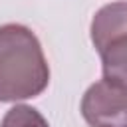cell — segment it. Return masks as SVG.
Here are the masks:
<instances>
[{
    "label": "cell",
    "instance_id": "1",
    "mask_svg": "<svg viewBox=\"0 0 127 127\" xmlns=\"http://www.w3.org/2000/svg\"><path fill=\"white\" fill-rule=\"evenodd\" d=\"M50 67L36 34L22 24L0 26V103L38 97Z\"/></svg>",
    "mask_w": 127,
    "mask_h": 127
},
{
    "label": "cell",
    "instance_id": "2",
    "mask_svg": "<svg viewBox=\"0 0 127 127\" xmlns=\"http://www.w3.org/2000/svg\"><path fill=\"white\" fill-rule=\"evenodd\" d=\"M81 115L89 127H127V85L95 81L83 93Z\"/></svg>",
    "mask_w": 127,
    "mask_h": 127
},
{
    "label": "cell",
    "instance_id": "3",
    "mask_svg": "<svg viewBox=\"0 0 127 127\" xmlns=\"http://www.w3.org/2000/svg\"><path fill=\"white\" fill-rule=\"evenodd\" d=\"M127 36V2H113L99 8L91 20V42L101 54L111 42Z\"/></svg>",
    "mask_w": 127,
    "mask_h": 127
},
{
    "label": "cell",
    "instance_id": "4",
    "mask_svg": "<svg viewBox=\"0 0 127 127\" xmlns=\"http://www.w3.org/2000/svg\"><path fill=\"white\" fill-rule=\"evenodd\" d=\"M99 56L103 64V77L127 85V36L111 42Z\"/></svg>",
    "mask_w": 127,
    "mask_h": 127
},
{
    "label": "cell",
    "instance_id": "5",
    "mask_svg": "<svg viewBox=\"0 0 127 127\" xmlns=\"http://www.w3.org/2000/svg\"><path fill=\"white\" fill-rule=\"evenodd\" d=\"M0 127H50L44 115L30 105H14L2 117Z\"/></svg>",
    "mask_w": 127,
    "mask_h": 127
}]
</instances>
